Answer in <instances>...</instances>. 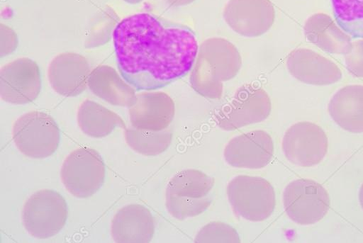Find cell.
I'll use <instances>...</instances> for the list:
<instances>
[{
    "instance_id": "1",
    "label": "cell",
    "mask_w": 363,
    "mask_h": 243,
    "mask_svg": "<svg viewBox=\"0 0 363 243\" xmlns=\"http://www.w3.org/2000/svg\"><path fill=\"white\" fill-rule=\"evenodd\" d=\"M113 38L121 74L137 90L160 88L186 74L199 50L191 29L147 13L121 20Z\"/></svg>"
},
{
    "instance_id": "2",
    "label": "cell",
    "mask_w": 363,
    "mask_h": 243,
    "mask_svg": "<svg viewBox=\"0 0 363 243\" xmlns=\"http://www.w3.org/2000/svg\"><path fill=\"white\" fill-rule=\"evenodd\" d=\"M241 66V55L233 43L220 37L207 38L199 46L191 69V86L204 98L220 99L223 81L233 79Z\"/></svg>"
},
{
    "instance_id": "3",
    "label": "cell",
    "mask_w": 363,
    "mask_h": 243,
    "mask_svg": "<svg viewBox=\"0 0 363 243\" xmlns=\"http://www.w3.org/2000/svg\"><path fill=\"white\" fill-rule=\"evenodd\" d=\"M214 179L204 172L188 169L174 174L165 191L168 213L179 220L198 216L213 200Z\"/></svg>"
},
{
    "instance_id": "4",
    "label": "cell",
    "mask_w": 363,
    "mask_h": 243,
    "mask_svg": "<svg viewBox=\"0 0 363 243\" xmlns=\"http://www.w3.org/2000/svg\"><path fill=\"white\" fill-rule=\"evenodd\" d=\"M226 193L235 214L250 222L265 220L275 208L274 189L260 176L238 175L228 183Z\"/></svg>"
},
{
    "instance_id": "5",
    "label": "cell",
    "mask_w": 363,
    "mask_h": 243,
    "mask_svg": "<svg viewBox=\"0 0 363 243\" xmlns=\"http://www.w3.org/2000/svg\"><path fill=\"white\" fill-rule=\"evenodd\" d=\"M272 111L269 94L255 84L239 87L231 99L214 114V120L223 130L233 131L266 120Z\"/></svg>"
},
{
    "instance_id": "6",
    "label": "cell",
    "mask_w": 363,
    "mask_h": 243,
    "mask_svg": "<svg viewBox=\"0 0 363 243\" xmlns=\"http://www.w3.org/2000/svg\"><path fill=\"white\" fill-rule=\"evenodd\" d=\"M12 137L16 147L24 155L33 159H45L57 149L60 131L50 115L33 111L14 121Z\"/></svg>"
},
{
    "instance_id": "7",
    "label": "cell",
    "mask_w": 363,
    "mask_h": 243,
    "mask_svg": "<svg viewBox=\"0 0 363 243\" xmlns=\"http://www.w3.org/2000/svg\"><path fill=\"white\" fill-rule=\"evenodd\" d=\"M67 213V203L60 193L51 189H42L25 201L22 221L31 236L48 239L56 235L64 227Z\"/></svg>"
},
{
    "instance_id": "8",
    "label": "cell",
    "mask_w": 363,
    "mask_h": 243,
    "mask_svg": "<svg viewBox=\"0 0 363 243\" xmlns=\"http://www.w3.org/2000/svg\"><path fill=\"white\" fill-rule=\"evenodd\" d=\"M106 166L100 154L90 147L72 151L64 160L61 181L67 191L79 198H89L102 186Z\"/></svg>"
},
{
    "instance_id": "9",
    "label": "cell",
    "mask_w": 363,
    "mask_h": 243,
    "mask_svg": "<svg viewBox=\"0 0 363 243\" xmlns=\"http://www.w3.org/2000/svg\"><path fill=\"white\" fill-rule=\"evenodd\" d=\"M282 198L286 215L298 225L319 222L330 209L328 191L312 179H298L291 181L285 187Z\"/></svg>"
},
{
    "instance_id": "10",
    "label": "cell",
    "mask_w": 363,
    "mask_h": 243,
    "mask_svg": "<svg viewBox=\"0 0 363 243\" xmlns=\"http://www.w3.org/2000/svg\"><path fill=\"white\" fill-rule=\"evenodd\" d=\"M281 147L285 157L291 163L311 167L320 163L325 157L328 140L321 127L312 122L301 121L286 130Z\"/></svg>"
},
{
    "instance_id": "11",
    "label": "cell",
    "mask_w": 363,
    "mask_h": 243,
    "mask_svg": "<svg viewBox=\"0 0 363 243\" xmlns=\"http://www.w3.org/2000/svg\"><path fill=\"white\" fill-rule=\"evenodd\" d=\"M41 89L38 65L28 57L16 59L0 70V96L5 102L23 105L31 103Z\"/></svg>"
},
{
    "instance_id": "12",
    "label": "cell",
    "mask_w": 363,
    "mask_h": 243,
    "mask_svg": "<svg viewBox=\"0 0 363 243\" xmlns=\"http://www.w3.org/2000/svg\"><path fill=\"white\" fill-rule=\"evenodd\" d=\"M223 16L234 32L243 37L255 38L271 28L275 9L269 0H228Z\"/></svg>"
},
{
    "instance_id": "13",
    "label": "cell",
    "mask_w": 363,
    "mask_h": 243,
    "mask_svg": "<svg viewBox=\"0 0 363 243\" xmlns=\"http://www.w3.org/2000/svg\"><path fill=\"white\" fill-rule=\"evenodd\" d=\"M274 150L271 135L264 130H255L233 137L225 145L223 156L233 167L258 169L269 164Z\"/></svg>"
},
{
    "instance_id": "14",
    "label": "cell",
    "mask_w": 363,
    "mask_h": 243,
    "mask_svg": "<svg viewBox=\"0 0 363 243\" xmlns=\"http://www.w3.org/2000/svg\"><path fill=\"white\" fill-rule=\"evenodd\" d=\"M286 65L298 81L311 85L335 84L342 78L338 65L328 57L308 48H297L289 54Z\"/></svg>"
},
{
    "instance_id": "15",
    "label": "cell",
    "mask_w": 363,
    "mask_h": 243,
    "mask_svg": "<svg viewBox=\"0 0 363 243\" xmlns=\"http://www.w3.org/2000/svg\"><path fill=\"white\" fill-rule=\"evenodd\" d=\"M130 124L145 130L162 131L167 129L175 114L172 98L162 91H145L137 94L128 107Z\"/></svg>"
},
{
    "instance_id": "16",
    "label": "cell",
    "mask_w": 363,
    "mask_h": 243,
    "mask_svg": "<svg viewBox=\"0 0 363 243\" xmlns=\"http://www.w3.org/2000/svg\"><path fill=\"white\" fill-rule=\"evenodd\" d=\"M91 73L86 59L75 52H62L50 62L48 77L53 90L63 96H76L88 86Z\"/></svg>"
},
{
    "instance_id": "17",
    "label": "cell",
    "mask_w": 363,
    "mask_h": 243,
    "mask_svg": "<svg viewBox=\"0 0 363 243\" xmlns=\"http://www.w3.org/2000/svg\"><path fill=\"white\" fill-rule=\"evenodd\" d=\"M154 233V217L150 210L140 204L122 207L111 221V236L118 243H147Z\"/></svg>"
},
{
    "instance_id": "18",
    "label": "cell",
    "mask_w": 363,
    "mask_h": 243,
    "mask_svg": "<svg viewBox=\"0 0 363 243\" xmlns=\"http://www.w3.org/2000/svg\"><path fill=\"white\" fill-rule=\"evenodd\" d=\"M306 38L324 52L346 55L351 48L352 38L325 13H315L303 25Z\"/></svg>"
},
{
    "instance_id": "19",
    "label": "cell",
    "mask_w": 363,
    "mask_h": 243,
    "mask_svg": "<svg viewBox=\"0 0 363 243\" xmlns=\"http://www.w3.org/2000/svg\"><path fill=\"white\" fill-rule=\"evenodd\" d=\"M328 113L343 130L363 132V85L350 84L337 90L330 98Z\"/></svg>"
},
{
    "instance_id": "20",
    "label": "cell",
    "mask_w": 363,
    "mask_h": 243,
    "mask_svg": "<svg viewBox=\"0 0 363 243\" xmlns=\"http://www.w3.org/2000/svg\"><path fill=\"white\" fill-rule=\"evenodd\" d=\"M88 87L97 97L117 106L130 107L135 98V90L113 67L101 64L91 71Z\"/></svg>"
},
{
    "instance_id": "21",
    "label": "cell",
    "mask_w": 363,
    "mask_h": 243,
    "mask_svg": "<svg viewBox=\"0 0 363 243\" xmlns=\"http://www.w3.org/2000/svg\"><path fill=\"white\" fill-rule=\"evenodd\" d=\"M77 123L85 135L101 138L116 128H125L123 120L115 112L89 99L84 101L77 111Z\"/></svg>"
},
{
    "instance_id": "22",
    "label": "cell",
    "mask_w": 363,
    "mask_h": 243,
    "mask_svg": "<svg viewBox=\"0 0 363 243\" xmlns=\"http://www.w3.org/2000/svg\"><path fill=\"white\" fill-rule=\"evenodd\" d=\"M127 145L135 152L145 156H156L167 149L172 140L169 130L150 131L133 127L124 128Z\"/></svg>"
},
{
    "instance_id": "23",
    "label": "cell",
    "mask_w": 363,
    "mask_h": 243,
    "mask_svg": "<svg viewBox=\"0 0 363 243\" xmlns=\"http://www.w3.org/2000/svg\"><path fill=\"white\" fill-rule=\"evenodd\" d=\"M338 26L353 38H363V0H331Z\"/></svg>"
},
{
    "instance_id": "24",
    "label": "cell",
    "mask_w": 363,
    "mask_h": 243,
    "mask_svg": "<svg viewBox=\"0 0 363 243\" xmlns=\"http://www.w3.org/2000/svg\"><path fill=\"white\" fill-rule=\"evenodd\" d=\"M196 243H240L237 230L223 222H211L204 225L195 237Z\"/></svg>"
},
{
    "instance_id": "25",
    "label": "cell",
    "mask_w": 363,
    "mask_h": 243,
    "mask_svg": "<svg viewBox=\"0 0 363 243\" xmlns=\"http://www.w3.org/2000/svg\"><path fill=\"white\" fill-rule=\"evenodd\" d=\"M344 58L347 70L353 75L363 78V38L352 43L351 48Z\"/></svg>"
},
{
    "instance_id": "26",
    "label": "cell",
    "mask_w": 363,
    "mask_h": 243,
    "mask_svg": "<svg viewBox=\"0 0 363 243\" xmlns=\"http://www.w3.org/2000/svg\"><path fill=\"white\" fill-rule=\"evenodd\" d=\"M18 46V36L12 28L0 24V57L12 53Z\"/></svg>"
},
{
    "instance_id": "27",
    "label": "cell",
    "mask_w": 363,
    "mask_h": 243,
    "mask_svg": "<svg viewBox=\"0 0 363 243\" xmlns=\"http://www.w3.org/2000/svg\"><path fill=\"white\" fill-rule=\"evenodd\" d=\"M169 4L174 6H182L191 4L196 0H165Z\"/></svg>"
},
{
    "instance_id": "28",
    "label": "cell",
    "mask_w": 363,
    "mask_h": 243,
    "mask_svg": "<svg viewBox=\"0 0 363 243\" xmlns=\"http://www.w3.org/2000/svg\"><path fill=\"white\" fill-rule=\"evenodd\" d=\"M359 200L362 208L363 209V183L361 185L359 193Z\"/></svg>"
},
{
    "instance_id": "29",
    "label": "cell",
    "mask_w": 363,
    "mask_h": 243,
    "mask_svg": "<svg viewBox=\"0 0 363 243\" xmlns=\"http://www.w3.org/2000/svg\"><path fill=\"white\" fill-rule=\"evenodd\" d=\"M123 1H125V2H128L129 4H137L143 0H123Z\"/></svg>"
}]
</instances>
